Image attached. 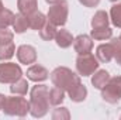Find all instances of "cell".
<instances>
[{"mask_svg":"<svg viewBox=\"0 0 121 120\" xmlns=\"http://www.w3.org/2000/svg\"><path fill=\"white\" fill-rule=\"evenodd\" d=\"M49 89L47 85H35L30 92V113L32 117H44L49 110Z\"/></svg>","mask_w":121,"mask_h":120,"instance_id":"1","label":"cell"},{"mask_svg":"<svg viewBox=\"0 0 121 120\" xmlns=\"http://www.w3.org/2000/svg\"><path fill=\"white\" fill-rule=\"evenodd\" d=\"M51 81L54 83V86H58L60 89H63L66 93L70 92L73 88H76L80 82V76L78 74H75L72 69L66 68V66H58L51 72Z\"/></svg>","mask_w":121,"mask_h":120,"instance_id":"2","label":"cell"},{"mask_svg":"<svg viewBox=\"0 0 121 120\" xmlns=\"http://www.w3.org/2000/svg\"><path fill=\"white\" fill-rule=\"evenodd\" d=\"M1 110L7 116L24 117V116H27V113H30V100H27L26 97H23L20 95L7 96Z\"/></svg>","mask_w":121,"mask_h":120,"instance_id":"3","label":"cell"},{"mask_svg":"<svg viewBox=\"0 0 121 120\" xmlns=\"http://www.w3.org/2000/svg\"><path fill=\"white\" fill-rule=\"evenodd\" d=\"M68 16H69V4L65 0H60L56 4H51L47 14V20L56 27H62L66 24Z\"/></svg>","mask_w":121,"mask_h":120,"instance_id":"4","label":"cell"},{"mask_svg":"<svg viewBox=\"0 0 121 120\" xmlns=\"http://www.w3.org/2000/svg\"><path fill=\"white\" fill-rule=\"evenodd\" d=\"M101 97L107 103L116 105L121 99V76H113L101 89Z\"/></svg>","mask_w":121,"mask_h":120,"instance_id":"5","label":"cell"},{"mask_svg":"<svg viewBox=\"0 0 121 120\" xmlns=\"http://www.w3.org/2000/svg\"><path fill=\"white\" fill-rule=\"evenodd\" d=\"M99 60L91 54H83L76 58V71L80 76H90L99 69Z\"/></svg>","mask_w":121,"mask_h":120,"instance_id":"6","label":"cell"},{"mask_svg":"<svg viewBox=\"0 0 121 120\" xmlns=\"http://www.w3.org/2000/svg\"><path fill=\"white\" fill-rule=\"evenodd\" d=\"M23 76L21 66L14 62L0 64V83H13Z\"/></svg>","mask_w":121,"mask_h":120,"instance_id":"7","label":"cell"},{"mask_svg":"<svg viewBox=\"0 0 121 120\" xmlns=\"http://www.w3.org/2000/svg\"><path fill=\"white\" fill-rule=\"evenodd\" d=\"M120 42V38H113L110 42H106V44H100L97 48H96V58L99 60V62H103V64H108L110 61L114 58V54H116V48H117V44Z\"/></svg>","mask_w":121,"mask_h":120,"instance_id":"8","label":"cell"},{"mask_svg":"<svg viewBox=\"0 0 121 120\" xmlns=\"http://www.w3.org/2000/svg\"><path fill=\"white\" fill-rule=\"evenodd\" d=\"M16 54H17V58L20 61V64H24V65H32L37 61V50L28 44L20 45L17 48Z\"/></svg>","mask_w":121,"mask_h":120,"instance_id":"9","label":"cell"},{"mask_svg":"<svg viewBox=\"0 0 121 120\" xmlns=\"http://www.w3.org/2000/svg\"><path fill=\"white\" fill-rule=\"evenodd\" d=\"M73 47L79 55L89 54L93 50V38L87 34H80L73 40Z\"/></svg>","mask_w":121,"mask_h":120,"instance_id":"10","label":"cell"},{"mask_svg":"<svg viewBox=\"0 0 121 120\" xmlns=\"http://www.w3.org/2000/svg\"><path fill=\"white\" fill-rule=\"evenodd\" d=\"M49 76V72L45 66L38 65V64H32L30 68L27 69V79H30L32 82H44L47 81Z\"/></svg>","mask_w":121,"mask_h":120,"instance_id":"11","label":"cell"},{"mask_svg":"<svg viewBox=\"0 0 121 120\" xmlns=\"http://www.w3.org/2000/svg\"><path fill=\"white\" fill-rule=\"evenodd\" d=\"M27 20H28V26H30V28L32 30H41L42 27H44V24L48 21L47 20V16L44 14V13H41V11H38V10H35V11H32L31 14L27 16Z\"/></svg>","mask_w":121,"mask_h":120,"instance_id":"12","label":"cell"},{"mask_svg":"<svg viewBox=\"0 0 121 120\" xmlns=\"http://www.w3.org/2000/svg\"><path fill=\"white\" fill-rule=\"evenodd\" d=\"M110 79V74L106 71V69H97L93 76H91V85L96 88V89H103L106 86V83L108 82Z\"/></svg>","mask_w":121,"mask_h":120,"instance_id":"13","label":"cell"},{"mask_svg":"<svg viewBox=\"0 0 121 120\" xmlns=\"http://www.w3.org/2000/svg\"><path fill=\"white\" fill-rule=\"evenodd\" d=\"M73 35L65 28H60L58 30L56 35H55V41H56V45L60 48H69L72 44H73Z\"/></svg>","mask_w":121,"mask_h":120,"instance_id":"14","label":"cell"},{"mask_svg":"<svg viewBox=\"0 0 121 120\" xmlns=\"http://www.w3.org/2000/svg\"><path fill=\"white\" fill-rule=\"evenodd\" d=\"M11 26H13V30L16 31L17 34H23V32H26V31L30 28L27 16H24L21 13H18V14L14 16V20H13V24Z\"/></svg>","mask_w":121,"mask_h":120,"instance_id":"15","label":"cell"},{"mask_svg":"<svg viewBox=\"0 0 121 120\" xmlns=\"http://www.w3.org/2000/svg\"><path fill=\"white\" fill-rule=\"evenodd\" d=\"M110 23V16L104 10H99L93 18H91V27L93 28H100V27H108Z\"/></svg>","mask_w":121,"mask_h":120,"instance_id":"16","label":"cell"},{"mask_svg":"<svg viewBox=\"0 0 121 120\" xmlns=\"http://www.w3.org/2000/svg\"><path fill=\"white\" fill-rule=\"evenodd\" d=\"M17 7L21 14L28 16L38 7V0H17Z\"/></svg>","mask_w":121,"mask_h":120,"instance_id":"17","label":"cell"},{"mask_svg":"<svg viewBox=\"0 0 121 120\" xmlns=\"http://www.w3.org/2000/svg\"><path fill=\"white\" fill-rule=\"evenodd\" d=\"M56 32H58L56 26H54L52 23L47 21V23L44 24V27L39 30V37H41L44 41H52V40H55Z\"/></svg>","mask_w":121,"mask_h":120,"instance_id":"18","label":"cell"},{"mask_svg":"<svg viewBox=\"0 0 121 120\" xmlns=\"http://www.w3.org/2000/svg\"><path fill=\"white\" fill-rule=\"evenodd\" d=\"M48 99H49V105L58 106V105H60L65 100V90L58 88V86H54L52 89H49Z\"/></svg>","mask_w":121,"mask_h":120,"instance_id":"19","label":"cell"},{"mask_svg":"<svg viewBox=\"0 0 121 120\" xmlns=\"http://www.w3.org/2000/svg\"><path fill=\"white\" fill-rule=\"evenodd\" d=\"M90 37L97 41H106L113 37V30L110 27H100V28H93L90 32Z\"/></svg>","mask_w":121,"mask_h":120,"instance_id":"20","label":"cell"},{"mask_svg":"<svg viewBox=\"0 0 121 120\" xmlns=\"http://www.w3.org/2000/svg\"><path fill=\"white\" fill-rule=\"evenodd\" d=\"M68 95H69L72 102H83L87 96V89H86L85 85L79 83L76 88H73L70 92H68Z\"/></svg>","mask_w":121,"mask_h":120,"instance_id":"21","label":"cell"},{"mask_svg":"<svg viewBox=\"0 0 121 120\" xmlns=\"http://www.w3.org/2000/svg\"><path fill=\"white\" fill-rule=\"evenodd\" d=\"M28 82H27V79H23V78H20V79H17L16 82H13L11 83V86H10V92L13 93V95H20V96H24L27 92H28Z\"/></svg>","mask_w":121,"mask_h":120,"instance_id":"22","label":"cell"},{"mask_svg":"<svg viewBox=\"0 0 121 120\" xmlns=\"http://www.w3.org/2000/svg\"><path fill=\"white\" fill-rule=\"evenodd\" d=\"M14 52H16V45H14L13 41L0 44V61H7L10 58H13Z\"/></svg>","mask_w":121,"mask_h":120,"instance_id":"23","label":"cell"},{"mask_svg":"<svg viewBox=\"0 0 121 120\" xmlns=\"http://www.w3.org/2000/svg\"><path fill=\"white\" fill-rule=\"evenodd\" d=\"M14 13L9 9H1L0 11V28H9V26L13 24V20H14Z\"/></svg>","mask_w":121,"mask_h":120,"instance_id":"24","label":"cell"},{"mask_svg":"<svg viewBox=\"0 0 121 120\" xmlns=\"http://www.w3.org/2000/svg\"><path fill=\"white\" fill-rule=\"evenodd\" d=\"M110 21L114 27L121 28V3L113 4L110 9Z\"/></svg>","mask_w":121,"mask_h":120,"instance_id":"25","label":"cell"},{"mask_svg":"<svg viewBox=\"0 0 121 120\" xmlns=\"http://www.w3.org/2000/svg\"><path fill=\"white\" fill-rule=\"evenodd\" d=\"M52 119L54 120H69L70 119V113L66 107H56L52 112Z\"/></svg>","mask_w":121,"mask_h":120,"instance_id":"26","label":"cell"},{"mask_svg":"<svg viewBox=\"0 0 121 120\" xmlns=\"http://www.w3.org/2000/svg\"><path fill=\"white\" fill-rule=\"evenodd\" d=\"M14 38V32L10 31L9 28H0V44L4 42H11Z\"/></svg>","mask_w":121,"mask_h":120,"instance_id":"27","label":"cell"},{"mask_svg":"<svg viewBox=\"0 0 121 120\" xmlns=\"http://www.w3.org/2000/svg\"><path fill=\"white\" fill-rule=\"evenodd\" d=\"M79 3L83 4L85 7H96V6H99L100 0H79Z\"/></svg>","mask_w":121,"mask_h":120,"instance_id":"28","label":"cell"},{"mask_svg":"<svg viewBox=\"0 0 121 120\" xmlns=\"http://www.w3.org/2000/svg\"><path fill=\"white\" fill-rule=\"evenodd\" d=\"M114 60H116V62L118 64V65H121V41L117 44V48H116V54H114Z\"/></svg>","mask_w":121,"mask_h":120,"instance_id":"29","label":"cell"},{"mask_svg":"<svg viewBox=\"0 0 121 120\" xmlns=\"http://www.w3.org/2000/svg\"><path fill=\"white\" fill-rule=\"evenodd\" d=\"M6 97H7V96H4L3 93H0V110L3 109V105H4V102H6Z\"/></svg>","mask_w":121,"mask_h":120,"instance_id":"30","label":"cell"},{"mask_svg":"<svg viewBox=\"0 0 121 120\" xmlns=\"http://www.w3.org/2000/svg\"><path fill=\"white\" fill-rule=\"evenodd\" d=\"M48 4H56V3H59L60 0H45Z\"/></svg>","mask_w":121,"mask_h":120,"instance_id":"31","label":"cell"},{"mask_svg":"<svg viewBox=\"0 0 121 120\" xmlns=\"http://www.w3.org/2000/svg\"><path fill=\"white\" fill-rule=\"evenodd\" d=\"M1 9H3V3H1V0H0V11H1Z\"/></svg>","mask_w":121,"mask_h":120,"instance_id":"32","label":"cell"},{"mask_svg":"<svg viewBox=\"0 0 121 120\" xmlns=\"http://www.w3.org/2000/svg\"><path fill=\"white\" fill-rule=\"evenodd\" d=\"M108 1H113V3H114V1H117V0H108Z\"/></svg>","mask_w":121,"mask_h":120,"instance_id":"33","label":"cell"},{"mask_svg":"<svg viewBox=\"0 0 121 120\" xmlns=\"http://www.w3.org/2000/svg\"><path fill=\"white\" fill-rule=\"evenodd\" d=\"M118 38H120V41H121V34H120V37H118Z\"/></svg>","mask_w":121,"mask_h":120,"instance_id":"34","label":"cell"}]
</instances>
